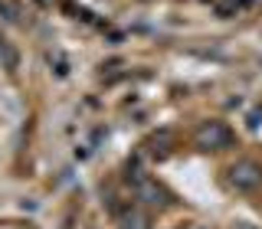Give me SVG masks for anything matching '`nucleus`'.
Returning a JSON list of instances; mask_svg holds the SVG:
<instances>
[{"label": "nucleus", "mask_w": 262, "mask_h": 229, "mask_svg": "<svg viewBox=\"0 0 262 229\" xmlns=\"http://www.w3.org/2000/svg\"><path fill=\"white\" fill-rule=\"evenodd\" d=\"M193 147L203 154L226 151V147H233V131H229L226 121H200L193 128Z\"/></svg>", "instance_id": "1"}, {"label": "nucleus", "mask_w": 262, "mask_h": 229, "mask_svg": "<svg viewBox=\"0 0 262 229\" xmlns=\"http://www.w3.org/2000/svg\"><path fill=\"white\" fill-rule=\"evenodd\" d=\"M118 229H151V210H144V207H128V210H121Z\"/></svg>", "instance_id": "4"}, {"label": "nucleus", "mask_w": 262, "mask_h": 229, "mask_svg": "<svg viewBox=\"0 0 262 229\" xmlns=\"http://www.w3.org/2000/svg\"><path fill=\"white\" fill-rule=\"evenodd\" d=\"M135 200L144 210H164L170 203V193L151 177H135Z\"/></svg>", "instance_id": "3"}, {"label": "nucleus", "mask_w": 262, "mask_h": 229, "mask_svg": "<svg viewBox=\"0 0 262 229\" xmlns=\"http://www.w3.org/2000/svg\"><path fill=\"white\" fill-rule=\"evenodd\" d=\"M236 229H256V226H249V223H239V226H236Z\"/></svg>", "instance_id": "5"}, {"label": "nucleus", "mask_w": 262, "mask_h": 229, "mask_svg": "<svg viewBox=\"0 0 262 229\" xmlns=\"http://www.w3.org/2000/svg\"><path fill=\"white\" fill-rule=\"evenodd\" d=\"M226 180L236 193H252L262 187V164L252 161V157H239L236 164H229Z\"/></svg>", "instance_id": "2"}]
</instances>
